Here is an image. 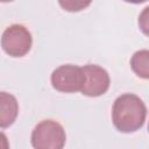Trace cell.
<instances>
[{
  "label": "cell",
  "mask_w": 149,
  "mask_h": 149,
  "mask_svg": "<svg viewBox=\"0 0 149 149\" xmlns=\"http://www.w3.org/2000/svg\"><path fill=\"white\" fill-rule=\"evenodd\" d=\"M81 69L85 74V81L80 92L87 97H100L105 94L111 84L108 72L95 64H86Z\"/></svg>",
  "instance_id": "5b68a950"
},
{
  "label": "cell",
  "mask_w": 149,
  "mask_h": 149,
  "mask_svg": "<svg viewBox=\"0 0 149 149\" xmlns=\"http://www.w3.org/2000/svg\"><path fill=\"white\" fill-rule=\"evenodd\" d=\"M19 114V102L16 98L5 91L0 92V128L12 126Z\"/></svg>",
  "instance_id": "8992f818"
},
{
  "label": "cell",
  "mask_w": 149,
  "mask_h": 149,
  "mask_svg": "<svg viewBox=\"0 0 149 149\" xmlns=\"http://www.w3.org/2000/svg\"><path fill=\"white\" fill-rule=\"evenodd\" d=\"M130 66L133 71L142 79L149 77V51L147 49L136 51L130 59Z\"/></svg>",
  "instance_id": "52a82bcc"
},
{
  "label": "cell",
  "mask_w": 149,
  "mask_h": 149,
  "mask_svg": "<svg viewBox=\"0 0 149 149\" xmlns=\"http://www.w3.org/2000/svg\"><path fill=\"white\" fill-rule=\"evenodd\" d=\"M50 80L56 91L63 93H74L81 91L85 81V74L80 66L64 64L52 71Z\"/></svg>",
  "instance_id": "277c9868"
},
{
  "label": "cell",
  "mask_w": 149,
  "mask_h": 149,
  "mask_svg": "<svg viewBox=\"0 0 149 149\" xmlns=\"http://www.w3.org/2000/svg\"><path fill=\"white\" fill-rule=\"evenodd\" d=\"M0 149H9V142L5 133L0 132Z\"/></svg>",
  "instance_id": "9c48e42d"
},
{
  "label": "cell",
  "mask_w": 149,
  "mask_h": 149,
  "mask_svg": "<svg viewBox=\"0 0 149 149\" xmlns=\"http://www.w3.org/2000/svg\"><path fill=\"white\" fill-rule=\"evenodd\" d=\"M30 141L34 149H63L66 134L59 122L47 119L35 126L31 132Z\"/></svg>",
  "instance_id": "7a4b0ae2"
},
{
  "label": "cell",
  "mask_w": 149,
  "mask_h": 149,
  "mask_svg": "<svg viewBox=\"0 0 149 149\" xmlns=\"http://www.w3.org/2000/svg\"><path fill=\"white\" fill-rule=\"evenodd\" d=\"M91 2H84V1H59V5L68 12H79L81 9H84L85 7H87Z\"/></svg>",
  "instance_id": "ba28073f"
},
{
  "label": "cell",
  "mask_w": 149,
  "mask_h": 149,
  "mask_svg": "<svg viewBox=\"0 0 149 149\" xmlns=\"http://www.w3.org/2000/svg\"><path fill=\"white\" fill-rule=\"evenodd\" d=\"M33 44V37L28 28L23 24H12L7 27L1 36V47L10 57L26 56Z\"/></svg>",
  "instance_id": "3957f363"
},
{
  "label": "cell",
  "mask_w": 149,
  "mask_h": 149,
  "mask_svg": "<svg viewBox=\"0 0 149 149\" xmlns=\"http://www.w3.org/2000/svg\"><path fill=\"white\" fill-rule=\"evenodd\" d=\"M147 107L143 100L133 93L119 95L112 107V121L121 133H134L144 126Z\"/></svg>",
  "instance_id": "6da1fadb"
}]
</instances>
